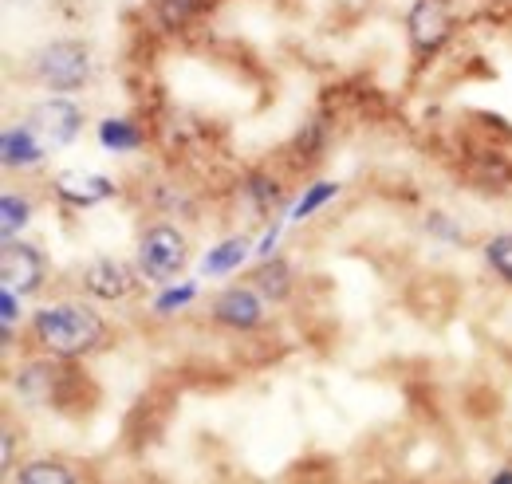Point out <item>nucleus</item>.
I'll return each instance as SVG.
<instances>
[{
  "mask_svg": "<svg viewBox=\"0 0 512 484\" xmlns=\"http://www.w3.org/2000/svg\"><path fill=\"white\" fill-rule=\"evenodd\" d=\"M253 292L272 303L288 300V292H292V272H288V264H284V260H264L253 272Z\"/></svg>",
  "mask_w": 512,
  "mask_h": 484,
  "instance_id": "9b49d317",
  "label": "nucleus"
},
{
  "mask_svg": "<svg viewBox=\"0 0 512 484\" xmlns=\"http://www.w3.org/2000/svg\"><path fill=\"white\" fill-rule=\"evenodd\" d=\"M99 138L107 150H138L142 146V130L127 119H107L99 126Z\"/></svg>",
  "mask_w": 512,
  "mask_h": 484,
  "instance_id": "4468645a",
  "label": "nucleus"
},
{
  "mask_svg": "<svg viewBox=\"0 0 512 484\" xmlns=\"http://www.w3.org/2000/svg\"><path fill=\"white\" fill-rule=\"evenodd\" d=\"M154 8H158V20L166 28H186L201 12V0H154Z\"/></svg>",
  "mask_w": 512,
  "mask_h": 484,
  "instance_id": "2eb2a0df",
  "label": "nucleus"
},
{
  "mask_svg": "<svg viewBox=\"0 0 512 484\" xmlns=\"http://www.w3.org/2000/svg\"><path fill=\"white\" fill-rule=\"evenodd\" d=\"M83 288L95 300H123V296L134 292V272H130L123 260H95L83 272Z\"/></svg>",
  "mask_w": 512,
  "mask_h": 484,
  "instance_id": "0eeeda50",
  "label": "nucleus"
},
{
  "mask_svg": "<svg viewBox=\"0 0 512 484\" xmlns=\"http://www.w3.org/2000/svg\"><path fill=\"white\" fill-rule=\"evenodd\" d=\"M0 311H4V327H12V319H16V292H8V288H4V296H0Z\"/></svg>",
  "mask_w": 512,
  "mask_h": 484,
  "instance_id": "aec40b11",
  "label": "nucleus"
},
{
  "mask_svg": "<svg viewBox=\"0 0 512 484\" xmlns=\"http://www.w3.org/2000/svg\"><path fill=\"white\" fill-rule=\"evenodd\" d=\"M8 465H12V433L4 429V469H8Z\"/></svg>",
  "mask_w": 512,
  "mask_h": 484,
  "instance_id": "412c9836",
  "label": "nucleus"
},
{
  "mask_svg": "<svg viewBox=\"0 0 512 484\" xmlns=\"http://www.w3.org/2000/svg\"><path fill=\"white\" fill-rule=\"evenodd\" d=\"M32 331H36L40 347L56 359L91 355L107 339V323L99 319V311H91L83 303H52V307L36 311Z\"/></svg>",
  "mask_w": 512,
  "mask_h": 484,
  "instance_id": "f257e3e1",
  "label": "nucleus"
},
{
  "mask_svg": "<svg viewBox=\"0 0 512 484\" xmlns=\"http://www.w3.org/2000/svg\"><path fill=\"white\" fill-rule=\"evenodd\" d=\"M245 256H249V241H245V237H233V241L217 244V248L205 256L201 272H205V276H225V272H233Z\"/></svg>",
  "mask_w": 512,
  "mask_h": 484,
  "instance_id": "f8f14e48",
  "label": "nucleus"
},
{
  "mask_svg": "<svg viewBox=\"0 0 512 484\" xmlns=\"http://www.w3.org/2000/svg\"><path fill=\"white\" fill-rule=\"evenodd\" d=\"M32 134L44 142V146H67L75 134H79V126H83V115H79V107H71L67 99H48V103H40L36 111H32Z\"/></svg>",
  "mask_w": 512,
  "mask_h": 484,
  "instance_id": "423d86ee",
  "label": "nucleus"
},
{
  "mask_svg": "<svg viewBox=\"0 0 512 484\" xmlns=\"http://www.w3.org/2000/svg\"><path fill=\"white\" fill-rule=\"evenodd\" d=\"M485 260L493 264V272L512 284V237H493V241L485 244Z\"/></svg>",
  "mask_w": 512,
  "mask_h": 484,
  "instance_id": "f3484780",
  "label": "nucleus"
},
{
  "mask_svg": "<svg viewBox=\"0 0 512 484\" xmlns=\"http://www.w3.org/2000/svg\"><path fill=\"white\" fill-rule=\"evenodd\" d=\"M0 154H4V166H36L40 162V154H44V146L36 142V134H32V126H12V130H4V138H0Z\"/></svg>",
  "mask_w": 512,
  "mask_h": 484,
  "instance_id": "9d476101",
  "label": "nucleus"
},
{
  "mask_svg": "<svg viewBox=\"0 0 512 484\" xmlns=\"http://www.w3.org/2000/svg\"><path fill=\"white\" fill-rule=\"evenodd\" d=\"M193 300V284H186V288H178V292H166L162 300H158V311H174V307H182V303Z\"/></svg>",
  "mask_w": 512,
  "mask_h": 484,
  "instance_id": "6ab92c4d",
  "label": "nucleus"
},
{
  "mask_svg": "<svg viewBox=\"0 0 512 484\" xmlns=\"http://www.w3.org/2000/svg\"><path fill=\"white\" fill-rule=\"evenodd\" d=\"M56 193L71 201V205H99V201H107L111 193H115V185L107 182V178H99V174H83V170H64L60 178H56Z\"/></svg>",
  "mask_w": 512,
  "mask_h": 484,
  "instance_id": "1a4fd4ad",
  "label": "nucleus"
},
{
  "mask_svg": "<svg viewBox=\"0 0 512 484\" xmlns=\"http://www.w3.org/2000/svg\"><path fill=\"white\" fill-rule=\"evenodd\" d=\"M213 319L225 323V327H237V331H253L256 323L264 319L260 300H256L253 288H229L213 300Z\"/></svg>",
  "mask_w": 512,
  "mask_h": 484,
  "instance_id": "6e6552de",
  "label": "nucleus"
},
{
  "mask_svg": "<svg viewBox=\"0 0 512 484\" xmlns=\"http://www.w3.org/2000/svg\"><path fill=\"white\" fill-rule=\"evenodd\" d=\"M406 32H410V44H414L422 56L438 52L449 40V32H453V8H449V0H418V4L410 8Z\"/></svg>",
  "mask_w": 512,
  "mask_h": 484,
  "instance_id": "20e7f679",
  "label": "nucleus"
},
{
  "mask_svg": "<svg viewBox=\"0 0 512 484\" xmlns=\"http://www.w3.org/2000/svg\"><path fill=\"white\" fill-rule=\"evenodd\" d=\"M28 225V201H20L16 193H4L0 197V229H4V241Z\"/></svg>",
  "mask_w": 512,
  "mask_h": 484,
  "instance_id": "dca6fc26",
  "label": "nucleus"
},
{
  "mask_svg": "<svg viewBox=\"0 0 512 484\" xmlns=\"http://www.w3.org/2000/svg\"><path fill=\"white\" fill-rule=\"evenodd\" d=\"M335 193H339V185H335V182H320V185H312V189H308V197H304V201L296 205V217L304 221L308 213H316V209H320L323 201H331Z\"/></svg>",
  "mask_w": 512,
  "mask_h": 484,
  "instance_id": "a211bd4d",
  "label": "nucleus"
},
{
  "mask_svg": "<svg viewBox=\"0 0 512 484\" xmlns=\"http://www.w3.org/2000/svg\"><path fill=\"white\" fill-rule=\"evenodd\" d=\"M0 280H4L8 292L32 296V292L44 284V256H40L32 244L4 241V252H0Z\"/></svg>",
  "mask_w": 512,
  "mask_h": 484,
  "instance_id": "39448f33",
  "label": "nucleus"
},
{
  "mask_svg": "<svg viewBox=\"0 0 512 484\" xmlns=\"http://www.w3.org/2000/svg\"><path fill=\"white\" fill-rule=\"evenodd\" d=\"M493 484H512V469H505V473H497V477H493Z\"/></svg>",
  "mask_w": 512,
  "mask_h": 484,
  "instance_id": "4be33fe9",
  "label": "nucleus"
},
{
  "mask_svg": "<svg viewBox=\"0 0 512 484\" xmlns=\"http://www.w3.org/2000/svg\"><path fill=\"white\" fill-rule=\"evenodd\" d=\"M12 484H75V473L60 461H32L16 473Z\"/></svg>",
  "mask_w": 512,
  "mask_h": 484,
  "instance_id": "ddd939ff",
  "label": "nucleus"
},
{
  "mask_svg": "<svg viewBox=\"0 0 512 484\" xmlns=\"http://www.w3.org/2000/svg\"><path fill=\"white\" fill-rule=\"evenodd\" d=\"M36 75L44 87L52 91H75L87 83L91 75V60H87V48L75 44V40H56L48 44L40 56H36Z\"/></svg>",
  "mask_w": 512,
  "mask_h": 484,
  "instance_id": "f03ea898",
  "label": "nucleus"
},
{
  "mask_svg": "<svg viewBox=\"0 0 512 484\" xmlns=\"http://www.w3.org/2000/svg\"><path fill=\"white\" fill-rule=\"evenodd\" d=\"M138 264H142V272H146L150 280H170V276H178L182 264H186V241H182V233L170 229V225L150 229V233L142 237V244H138Z\"/></svg>",
  "mask_w": 512,
  "mask_h": 484,
  "instance_id": "7ed1b4c3",
  "label": "nucleus"
}]
</instances>
